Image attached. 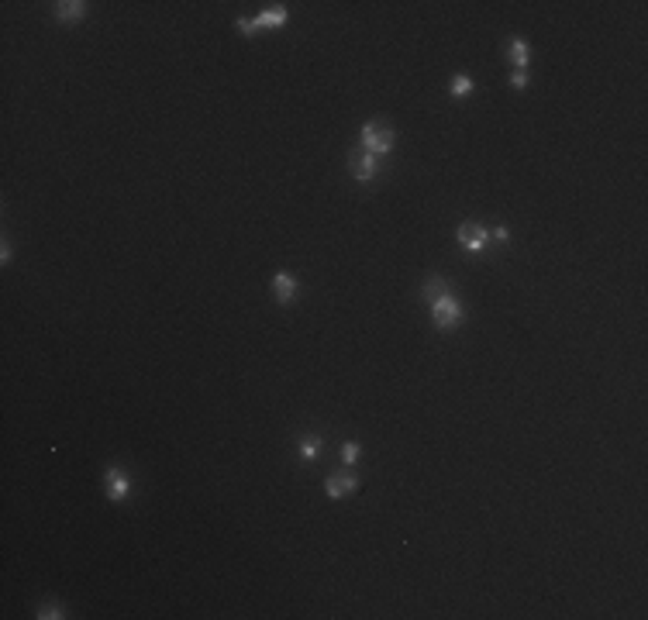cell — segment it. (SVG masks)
I'll return each instance as SVG.
<instances>
[{
	"instance_id": "ba28073f",
	"label": "cell",
	"mask_w": 648,
	"mask_h": 620,
	"mask_svg": "<svg viewBox=\"0 0 648 620\" xmlns=\"http://www.w3.org/2000/svg\"><path fill=\"white\" fill-rule=\"evenodd\" d=\"M290 18V11H286V4H269L266 11H259L256 18V31H269V28H283Z\"/></svg>"
},
{
	"instance_id": "d6986e66",
	"label": "cell",
	"mask_w": 648,
	"mask_h": 620,
	"mask_svg": "<svg viewBox=\"0 0 648 620\" xmlns=\"http://www.w3.org/2000/svg\"><path fill=\"white\" fill-rule=\"evenodd\" d=\"M11 259H14V255H11V241H7V238H4V245H0V262H4V266H7V262H11Z\"/></svg>"
},
{
	"instance_id": "4fadbf2b",
	"label": "cell",
	"mask_w": 648,
	"mask_h": 620,
	"mask_svg": "<svg viewBox=\"0 0 648 620\" xmlns=\"http://www.w3.org/2000/svg\"><path fill=\"white\" fill-rule=\"evenodd\" d=\"M445 290H452L445 276H428V279H424V286H421V293H424V300H428V304H432L438 293H445Z\"/></svg>"
},
{
	"instance_id": "30bf717a",
	"label": "cell",
	"mask_w": 648,
	"mask_h": 620,
	"mask_svg": "<svg viewBox=\"0 0 648 620\" xmlns=\"http://www.w3.org/2000/svg\"><path fill=\"white\" fill-rule=\"evenodd\" d=\"M321 448H324V438H321L317 431H311V434H300V438H296V455H300L304 462H314L317 455H321Z\"/></svg>"
},
{
	"instance_id": "7c38bea8",
	"label": "cell",
	"mask_w": 648,
	"mask_h": 620,
	"mask_svg": "<svg viewBox=\"0 0 648 620\" xmlns=\"http://www.w3.org/2000/svg\"><path fill=\"white\" fill-rule=\"evenodd\" d=\"M472 90H476V83H472V76H466V73H455L452 83H449V94H452L455 100L472 97Z\"/></svg>"
},
{
	"instance_id": "9c48e42d",
	"label": "cell",
	"mask_w": 648,
	"mask_h": 620,
	"mask_svg": "<svg viewBox=\"0 0 648 620\" xmlns=\"http://www.w3.org/2000/svg\"><path fill=\"white\" fill-rule=\"evenodd\" d=\"M56 21H62V24H76V21L86 18V0H62V4H56Z\"/></svg>"
},
{
	"instance_id": "8992f818",
	"label": "cell",
	"mask_w": 648,
	"mask_h": 620,
	"mask_svg": "<svg viewBox=\"0 0 648 620\" xmlns=\"http://www.w3.org/2000/svg\"><path fill=\"white\" fill-rule=\"evenodd\" d=\"M273 293H276V304H279V307H290L296 296H300V283H296L294 272H286V269L276 272V276H273Z\"/></svg>"
},
{
	"instance_id": "8fae6325",
	"label": "cell",
	"mask_w": 648,
	"mask_h": 620,
	"mask_svg": "<svg viewBox=\"0 0 648 620\" xmlns=\"http://www.w3.org/2000/svg\"><path fill=\"white\" fill-rule=\"evenodd\" d=\"M507 59L514 62V69H528V62H531L528 41H524V39H511V41H507Z\"/></svg>"
},
{
	"instance_id": "7a4b0ae2",
	"label": "cell",
	"mask_w": 648,
	"mask_h": 620,
	"mask_svg": "<svg viewBox=\"0 0 648 620\" xmlns=\"http://www.w3.org/2000/svg\"><path fill=\"white\" fill-rule=\"evenodd\" d=\"M104 493H107L111 504H124L135 493V479H131V472L121 462H111L104 469Z\"/></svg>"
},
{
	"instance_id": "52a82bcc",
	"label": "cell",
	"mask_w": 648,
	"mask_h": 620,
	"mask_svg": "<svg viewBox=\"0 0 648 620\" xmlns=\"http://www.w3.org/2000/svg\"><path fill=\"white\" fill-rule=\"evenodd\" d=\"M359 489V479H355V472H334L324 479V493L332 496V500H342V496H349Z\"/></svg>"
},
{
	"instance_id": "5b68a950",
	"label": "cell",
	"mask_w": 648,
	"mask_h": 620,
	"mask_svg": "<svg viewBox=\"0 0 648 620\" xmlns=\"http://www.w3.org/2000/svg\"><path fill=\"white\" fill-rule=\"evenodd\" d=\"M349 169H352L355 183H373V179H379V173H383V162H379V155L366 152V149H355V152L349 155Z\"/></svg>"
},
{
	"instance_id": "9a60e30c",
	"label": "cell",
	"mask_w": 648,
	"mask_h": 620,
	"mask_svg": "<svg viewBox=\"0 0 648 620\" xmlns=\"http://www.w3.org/2000/svg\"><path fill=\"white\" fill-rule=\"evenodd\" d=\"M359 455H362V445H359V441H345V445H342V462L345 465H355L359 462Z\"/></svg>"
},
{
	"instance_id": "6da1fadb",
	"label": "cell",
	"mask_w": 648,
	"mask_h": 620,
	"mask_svg": "<svg viewBox=\"0 0 648 620\" xmlns=\"http://www.w3.org/2000/svg\"><path fill=\"white\" fill-rule=\"evenodd\" d=\"M428 307H432V324L438 331H455L466 324V307H462V300L452 290L438 293Z\"/></svg>"
},
{
	"instance_id": "ac0fdd59",
	"label": "cell",
	"mask_w": 648,
	"mask_h": 620,
	"mask_svg": "<svg viewBox=\"0 0 648 620\" xmlns=\"http://www.w3.org/2000/svg\"><path fill=\"white\" fill-rule=\"evenodd\" d=\"M490 238H497V241H507V238H511L507 224H493V228H490Z\"/></svg>"
},
{
	"instance_id": "5bb4252c",
	"label": "cell",
	"mask_w": 648,
	"mask_h": 620,
	"mask_svg": "<svg viewBox=\"0 0 648 620\" xmlns=\"http://www.w3.org/2000/svg\"><path fill=\"white\" fill-rule=\"evenodd\" d=\"M35 617L39 620H62L66 617V610H62V603H56V600H41Z\"/></svg>"
},
{
	"instance_id": "e0dca14e",
	"label": "cell",
	"mask_w": 648,
	"mask_h": 620,
	"mask_svg": "<svg viewBox=\"0 0 648 620\" xmlns=\"http://www.w3.org/2000/svg\"><path fill=\"white\" fill-rule=\"evenodd\" d=\"M511 86H514V90H524V86H528V73H524V69H514V73H511Z\"/></svg>"
},
{
	"instance_id": "3957f363",
	"label": "cell",
	"mask_w": 648,
	"mask_h": 620,
	"mask_svg": "<svg viewBox=\"0 0 648 620\" xmlns=\"http://www.w3.org/2000/svg\"><path fill=\"white\" fill-rule=\"evenodd\" d=\"M362 149L373 155H390L393 152V128L390 124H379V121H366L362 124Z\"/></svg>"
},
{
	"instance_id": "2e32d148",
	"label": "cell",
	"mask_w": 648,
	"mask_h": 620,
	"mask_svg": "<svg viewBox=\"0 0 648 620\" xmlns=\"http://www.w3.org/2000/svg\"><path fill=\"white\" fill-rule=\"evenodd\" d=\"M235 28L241 31V35H245V39H256V35H259V31H256V21H252V18H238Z\"/></svg>"
},
{
	"instance_id": "277c9868",
	"label": "cell",
	"mask_w": 648,
	"mask_h": 620,
	"mask_svg": "<svg viewBox=\"0 0 648 620\" xmlns=\"http://www.w3.org/2000/svg\"><path fill=\"white\" fill-rule=\"evenodd\" d=\"M455 238H459V245H462L469 255H483L487 249H490V228L479 224V221H462L459 231H455Z\"/></svg>"
}]
</instances>
